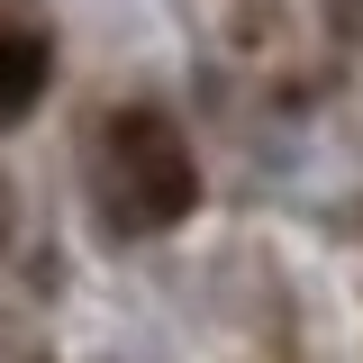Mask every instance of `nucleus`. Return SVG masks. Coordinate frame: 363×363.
I'll list each match as a JSON object with an SVG mask.
<instances>
[{"instance_id": "1", "label": "nucleus", "mask_w": 363, "mask_h": 363, "mask_svg": "<svg viewBox=\"0 0 363 363\" xmlns=\"http://www.w3.org/2000/svg\"><path fill=\"white\" fill-rule=\"evenodd\" d=\"M100 200L128 236H155V227H182L200 209V164L164 109H118L109 136H100Z\"/></svg>"}, {"instance_id": "2", "label": "nucleus", "mask_w": 363, "mask_h": 363, "mask_svg": "<svg viewBox=\"0 0 363 363\" xmlns=\"http://www.w3.org/2000/svg\"><path fill=\"white\" fill-rule=\"evenodd\" d=\"M45 73H55V45H45V28H28V18H0V128L37 109Z\"/></svg>"}, {"instance_id": "3", "label": "nucleus", "mask_w": 363, "mask_h": 363, "mask_svg": "<svg viewBox=\"0 0 363 363\" xmlns=\"http://www.w3.org/2000/svg\"><path fill=\"white\" fill-rule=\"evenodd\" d=\"M0 245H9V191H0Z\"/></svg>"}]
</instances>
